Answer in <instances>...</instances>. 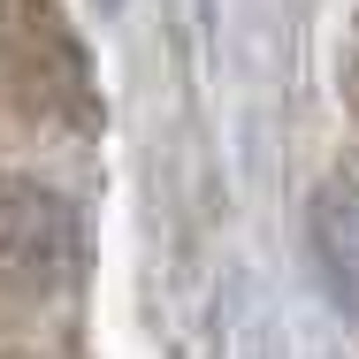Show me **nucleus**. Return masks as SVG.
<instances>
[{"label":"nucleus","instance_id":"2","mask_svg":"<svg viewBox=\"0 0 359 359\" xmlns=\"http://www.w3.org/2000/svg\"><path fill=\"white\" fill-rule=\"evenodd\" d=\"M76 260V215L46 184H0V283L8 290H62Z\"/></svg>","mask_w":359,"mask_h":359},{"label":"nucleus","instance_id":"4","mask_svg":"<svg viewBox=\"0 0 359 359\" xmlns=\"http://www.w3.org/2000/svg\"><path fill=\"white\" fill-rule=\"evenodd\" d=\"M344 84H352V107H359V31H352V62H344Z\"/></svg>","mask_w":359,"mask_h":359},{"label":"nucleus","instance_id":"5","mask_svg":"<svg viewBox=\"0 0 359 359\" xmlns=\"http://www.w3.org/2000/svg\"><path fill=\"white\" fill-rule=\"evenodd\" d=\"M100 8H115V0H100Z\"/></svg>","mask_w":359,"mask_h":359},{"label":"nucleus","instance_id":"3","mask_svg":"<svg viewBox=\"0 0 359 359\" xmlns=\"http://www.w3.org/2000/svg\"><path fill=\"white\" fill-rule=\"evenodd\" d=\"M306 252L329 306L359 329V168H329L306 199Z\"/></svg>","mask_w":359,"mask_h":359},{"label":"nucleus","instance_id":"1","mask_svg":"<svg viewBox=\"0 0 359 359\" xmlns=\"http://www.w3.org/2000/svg\"><path fill=\"white\" fill-rule=\"evenodd\" d=\"M0 100L23 115H76L92 100L62 0H0Z\"/></svg>","mask_w":359,"mask_h":359}]
</instances>
